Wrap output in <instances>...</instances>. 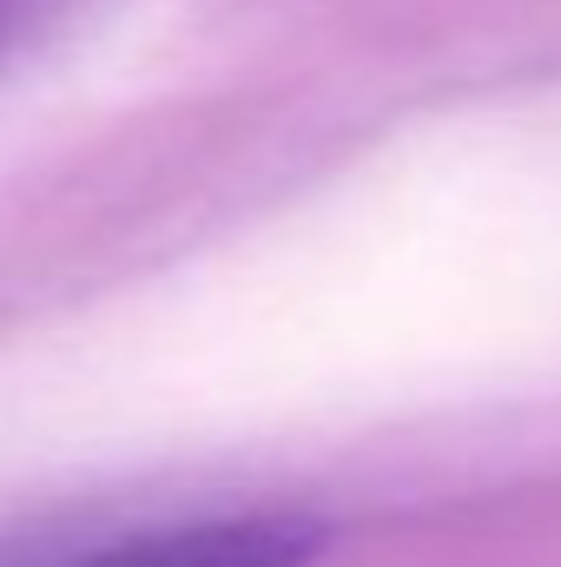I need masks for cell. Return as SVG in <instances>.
I'll list each match as a JSON object with an SVG mask.
<instances>
[{
	"label": "cell",
	"mask_w": 561,
	"mask_h": 567,
	"mask_svg": "<svg viewBox=\"0 0 561 567\" xmlns=\"http://www.w3.org/2000/svg\"><path fill=\"white\" fill-rule=\"evenodd\" d=\"M7 7H13V0H0V13H7Z\"/></svg>",
	"instance_id": "7a4b0ae2"
},
{
	"label": "cell",
	"mask_w": 561,
	"mask_h": 567,
	"mask_svg": "<svg viewBox=\"0 0 561 567\" xmlns=\"http://www.w3.org/2000/svg\"><path fill=\"white\" fill-rule=\"evenodd\" d=\"M317 555V528L290 515H212V522H172L100 542L86 555L53 567H304Z\"/></svg>",
	"instance_id": "6da1fadb"
}]
</instances>
